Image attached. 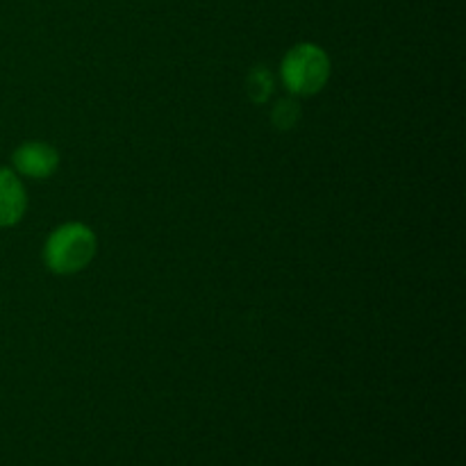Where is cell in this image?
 <instances>
[{"mask_svg":"<svg viewBox=\"0 0 466 466\" xmlns=\"http://www.w3.org/2000/svg\"><path fill=\"white\" fill-rule=\"evenodd\" d=\"M96 250V232L82 221H66L46 237L41 262L53 276H76L94 262Z\"/></svg>","mask_w":466,"mask_h":466,"instance_id":"1","label":"cell"},{"mask_svg":"<svg viewBox=\"0 0 466 466\" xmlns=\"http://www.w3.org/2000/svg\"><path fill=\"white\" fill-rule=\"evenodd\" d=\"M332 62L326 50L312 41L291 46L280 59V82L291 96H317L330 80Z\"/></svg>","mask_w":466,"mask_h":466,"instance_id":"2","label":"cell"},{"mask_svg":"<svg viewBox=\"0 0 466 466\" xmlns=\"http://www.w3.org/2000/svg\"><path fill=\"white\" fill-rule=\"evenodd\" d=\"M12 168L23 180H48L59 168V150L48 141H23L12 153Z\"/></svg>","mask_w":466,"mask_h":466,"instance_id":"3","label":"cell"},{"mask_svg":"<svg viewBox=\"0 0 466 466\" xmlns=\"http://www.w3.org/2000/svg\"><path fill=\"white\" fill-rule=\"evenodd\" d=\"M27 212V189L12 167H0V228H14Z\"/></svg>","mask_w":466,"mask_h":466,"instance_id":"4","label":"cell"}]
</instances>
